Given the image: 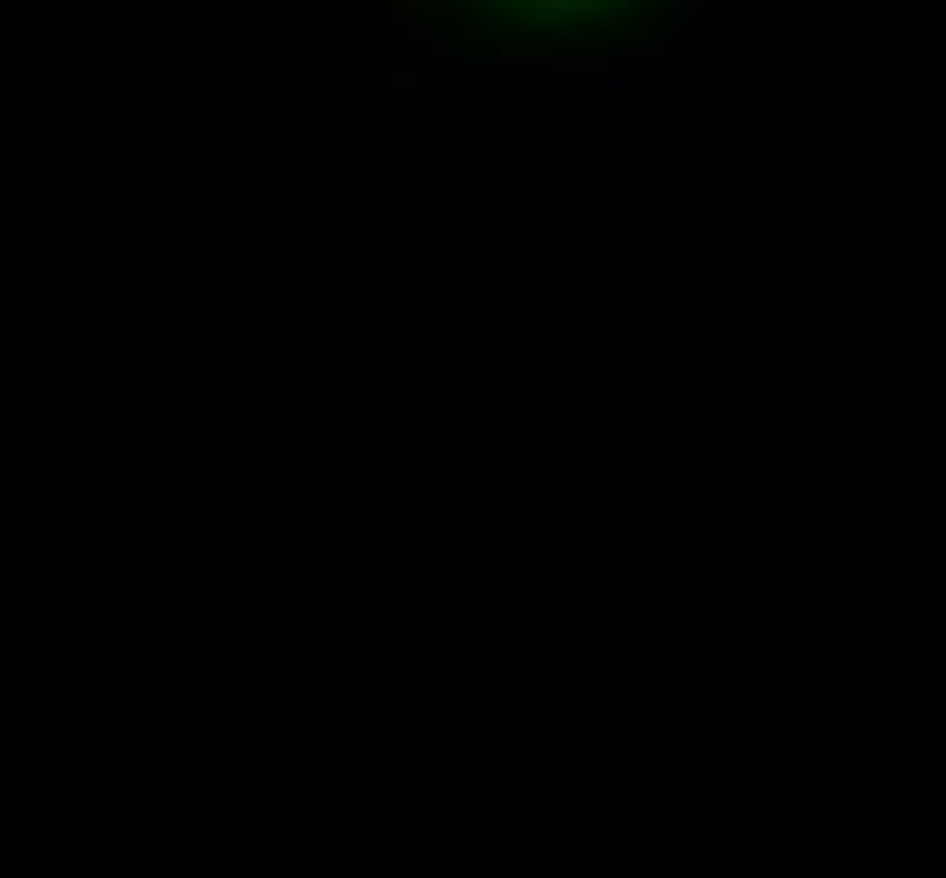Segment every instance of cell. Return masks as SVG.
I'll list each match as a JSON object with an SVG mask.
<instances>
[{
  "instance_id": "3957f363",
  "label": "cell",
  "mask_w": 946,
  "mask_h": 878,
  "mask_svg": "<svg viewBox=\"0 0 946 878\" xmlns=\"http://www.w3.org/2000/svg\"><path fill=\"white\" fill-rule=\"evenodd\" d=\"M575 8H581V0H548V8H535V28L568 41V34H575Z\"/></svg>"
},
{
  "instance_id": "7a4b0ae2",
  "label": "cell",
  "mask_w": 946,
  "mask_h": 878,
  "mask_svg": "<svg viewBox=\"0 0 946 878\" xmlns=\"http://www.w3.org/2000/svg\"><path fill=\"white\" fill-rule=\"evenodd\" d=\"M676 28L690 41H710L717 34V0H676Z\"/></svg>"
},
{
  "instance_id": "6da1fadb",
  "label": "cell",
  "mask_w": 946,
  "mask_h": 878,
  "mask_svg": "<svg viewBox=\"0 0 946 878\" xmlns=\"http://www.w3.org/2000/svg\"><path fill=\"white\" fill-rule=\"evenodd\" d=\"M609 88H616V96H656L663 74H656L649 54H636V61H616V68H609Z\"/></svg>"
},
{
  "instance_id": "277c9868",
  "label": "cell",
  "mask_w": 946,
  "mask_h": 878,
  "mask_svg": "<svg viewBox=\"0 0 946 878\" xmlns=\"http://www.w3.org/2000/svg\"><path fill=\"white\" fill-rule=\"evenodd\" d=\"M474 8H480V14H494V8H500V0H474Z\"/></svg>"
}]
</instances>
